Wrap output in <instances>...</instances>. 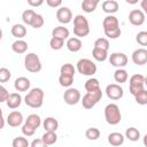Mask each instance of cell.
<instances>
[{
  "mask_svg": "<svg viewBox=\"0 0 147 147\" xmlns=\"http://www.w3.org/2000/svg\"><path fill=\"white\" fill-rule=\"evenodd\" d=\"M67 48L72 52V53H76L78 51H80L83 44H82V40L79 38H76V37H71V38H68L67 40V44H65Z\"/></svg>",
  "mask_w": 147,
  "mask_h": 147,
  "instance_id": "obj_18",
  "label": "cell"
},
{
  "mask_svg": "<svg viewBox=\"0 0 147 147\" xmlns=\"http://www.w3.org/2000/svg\"><path fill=\"white\" fill-rule=\"evenodd\" d=\"M93 48H99V49H103V51H108L109 49V41L106 38H98L94 41V47Z\"/></svg>",
  "mask_w": 147,
  "mask_h": 147,
  "instance_id": "obj_34",
  "label": "cell"
},
{
  "mask_svg": "<svg viewBox=\"0 0 147 147\" xmlns=\"http://www.w3.org/2000/svg\"><path fill=\"white\" fill-rule=\"evenodd\" d=\"M24 102L26 106L31 108H40L44 102V91L39 87L32 88L24 98Z\"/></svg>",
  "mask_w": 147,
  "mask_h": 147,
  "instance_id": "obj_1",
  "label": "cell"
},
{
  "mask_svg": "<svg viewBox=\"0 0 147 147\" xmlns=\"http://www.w3.org/2000/svg\"><path fill=\"white\" fill-rule=\"evenodd\" d=\"M24 67L29 72L37 74L41 70V62L36 53H28L24 57Z\"/></svg>",
  "mask_w": 147,
  "mask_h": 147,
  "instance_id": "obj_4",
  "label": "cell"
},
{
  "mask_svg": "<svg viewBox=\"0 0 147 147\" xmlns=\"http://www.w3.org/2000/svg\"><path fill=\"white\" fill-rule=\"evenodd\" d=\"M28 3L32 7H38V6H41L44 1L42 0H28Z\"/></svg>",
  "mask_w": 147,
  "mask_h": 147,
  "instance_id": "obj_48",
  "label": "cell"
},
{
  "mask_svg": "<svg viewBox=\"0 0 147 147\" xmlns=\"http://www.w3.org/2000/svg\"><path fill=\"white\" fill-rule=\"evenodd\" d=\"M106 94L110 100H119L124 94L123 87L118 84H109L106 87Z\"/></svg>",
  "mask_w": 147,
  "mask_h": 147,
  "instance_id": "obj_9",
  "label": "cell"
},
{
  "mask_svg": "<svg viewBox=\"0 0 147 147\" xmlns=\"http://www.w3.org/2000/svg\"><path fill=\"white\" fill-rule=\"evenodd\" d=\"M44 17H42V15H40V14H37L36 13V15H34V17H33V20H32V22H31V26L32 28H34V29H39V28H41L42 25H44Z\"/></svg>",
  "mask_w": 147,
  "mask_h": 147,
  "instance_id": "obj_38",
  "label": "cell"
},
{
  "mask_svg": "<svg viewBox=\"0 0 147 147\" xmlns=\"http://www.w3.org/2000/svg\"><path fill=\"white\" fill-rule=\"evenodd\" d=\"M134 99H136V102L139 103V105H147V91L146 90H142L141 92L137 93L134 95Z\"/></svg>",
  "mask_w": 147,
  "mask_h": 147,
  "instance_id": "obj_40",
  "label": "cell"
},
{
  "mask_svg": "<svg viewBox=\"0 0 147 147\" xmlns=\"http://www.w3.org/2000/svg\"><path fill=\"white\" fill-rule=\"evenodd\" d=\"M34 15H36V11H34V10H32V9H26V10H24L23 14H22V21L24 22V24L30 25L31 22H32V20H33V17H34Z\"/></svg>",
  "mask_w": 147,
  "mask_h": 147,
  "instance_id": "obj_33",
  "label": "cell"
},
{
  "mask_svg": "<svg viewBox=\"0 0 147 147\" xmlns=\"http://www.w3.org/2000/svg\"><path fill=\"white\" fill-rule=\"evenodd\" d=\"M46 3L52 8H56L62 5V1L61 0H46Z\"/></svg>",
  "mask_w": 147,
  "mask_h": 147,
  "instance_id": "obj_47",
  "label": "cell"
},
{
  "mask_svg": "<svg viewBox=\"0 0 147 147\" xmlns=\"http://www.w3.org/2000/svg\"><path fill=\"white\" fill-rule=\"evenodd\" d=\"M109 62L113 67L121 69L127 64V56L124 53H111L109 56Z\"/></svg>",
  "mask_w": 147,
  "mask_h": 147,
  "instance_id": "obj_10",
  "label": "cell"
},
{
  "mask_svg": "<svg viewBox=\"0 0 147 147\" xmlns=\"http://www.w3.org/2000/svg\"><path fill=\"white\" fill-rule=\"evenodd\" d=\"M56 18L62 24H68L72 20V13L68 7H60L56 10Z\"/></svg>",
  "mask_w": 147,
  "mask_h": 147,
  "instance_id": "obj_11",
  "label": "cell"
},
{
  "mask_svg": "<svg viewBox=\"0 0 147 147\" xmlns=\"http://www.w3.org/2000/svg\"><path fill=\"white\" fill-rule=\"evenodd\" d=\"M77 70L84 76H93L96 72V65L90 59H80L77 62Z\"/></svg>",
  "mask_w": 147,
  "mask_h": 147,
  "instance_id": "obj_7",
  "label": "cell"
},
{
  "mask_svg": "<svg viewBox=\"0 0 147 147\" xmlns=\"http://www.w3.org/2000/svg\"><path fill=\"white\" fill-rule=\"evenodd\" d=\"M30 85H31V83L26 77H18L15 79V83H14V87L18 92L28 91L30 88Z\"/></svg>",
  "mask_w": 147,
  "mask_h": 147,
  "instance_id": "obj_17",
  "label": "cell"
},
{
  "mask_svg": "<svg viewBox=\"0 0 147 147\" xmlns=\"http://www.w3.org/2000/svg\"><path fill=\"white\" fill-rule=\"evenodd\" d=\"M124 136L119 132H111L109 136H108V142L111 145V146H121L124 144Z\"/></svg>",
  "mask_w": 147,
  "mask_h": 147,
  "instance_id": "obj_21",
  "label": "cell"
},
{
  "mask_svg": "<svg viewBox=\"0 0 147 147\" xmlns=\"http://www.w3.org/2000/svg\"><path fill=\"white\" fill-rule=\"evenodd\" d=\"M5 126V119H3V115H2V109L0 108V130L3 129Z\"/></svg>",
  "mask_w": 147,
  "mask_h": 147,
  "instance_id": "obj_49",
  "label": "cell"
},
{
  "mask_svg": "<svg viewBox=\"0 0 147 147\" xmlns=\"http://www.w3.org/2000/svg\"><path fill=\"white\" fill-rule=\"evenodd\" d=\"M92 55H93L94 60H96L99 62H103V61H106L108 59V51H103V49H99V48H93Z\"/></svg>",
  "mask_w": 147,
  "mask_h": 147,
  "instance_id": "obj_30",
  "label": "cell"
},
{
  "mask_svg": "<svg viewBox=\"0 0 147 147\" xmlns=\"http://www.w3.org/2000/svg\"><path fill=\"white\" fill-rule=\"evenodd\" d=\"M100 88V83L96 78H90L86 80L85 83V90L87 92H93V91H96Z\"/></svg>",
  "mask_w": 147,
  "mask_h": 147,
  "instance_id": "obj_31",
  "label": "cell"
},
{
  "mask_svg": "<svg viewBox=\"0 0 147 147\" xmlns=\"http://www.w3.org/2000/svg\"><path fill=\"white\" fill-rule=\"evenodd\" d=\"M136 40L139 45L141 46H146L147 45V32L146 31H140L137 37H136Z\"/></svg>",
  "mask_w": 147,
  "mask_h": 147,
  "instance_id": "obj_42",
  "label": "cell"
},
{
  "mask_svg": "<svg viewBox=\"0 0 147 147\" xmlns=\"http://www.w3.org/2000/svg\"><path fill=\"white\" fill-rule=\"evenodd\" d=\"M118 2L115 0H106L102 2V10L109 15L116 13L118 10Z\"/></svg>",
  "mask_w": 147,
  "mask_h": 147,
  "instance_id": "obj_19",
  "label": "cell"
},
{
  "mask_svg": "<svg viewBox=\"0 0 147 147\" xmlns=\"http://www.w3.org/2000/svg\"><path fill=\"white\" fill-rule=\"evenodd\" d=\"M22 132H23V134H24V136H26V137H31V136H33V134H34L36 130H34L32 126H30L29 124L24 123V124H23V126H22Z\"/></svg>",
  "mask_w": 147,
  "mask_h": 147,
  "instance_id": "obj_43",
  "label": "cell"
},
{
  "mask_svg": "<svg viewBox=\"0 0 147 147\" xmlns=\"http://www.w3.org/2000/svg\"><path fill=\"white\" fill-rule=\"evenodd\" d=\"M105 118L106 122L110 125H116L122 119V114L116 103H109L105 108Z\"/></svg>",
  "mask_w": 147,
  "mask_h": 147,
  "instance_id": "obj_2",
  "label": "cell"
},
{
  "mask_svg": "<svg viewBox=\"0 0 147 147\" xmlns=\"http://www.w3.org/2000/svg\"><path fill=\"white\" fill-rule=\"evenodd\" d=\"M69 33H70V32H69V30H68L67 28L60 25V26H56V28L53 29V31H52V37H53V38H59V39L65 40V39L69 38Z\"/></svg>",
  "mask_w": 147,
  "mask_h": 147,
  "instance_id": "obj_20",
  "label": "cell"
},
{
  "mask_svg": "<svg viewBox=\"0 0 147 147\" xmlns=\"http://www.w3.org/2000/svg\"><path fill=\"white\" fill-rule=\"evenodd\" d=\"M13 147H29V141L24 137H16L11 142Z\"/></svg>",
  "mask_w": 147,
  "mask_h": 147,
  "instance_id": "obj_37",
  "label": "cell"
},
{
  "mask_svg": "<svg viewBox=\"0 0 147 147\" xmlns=\"http://www.w3.org/2000/svg\"><path fill=\"white\" fill-rule=\"evenodd\" d=\"M125 138L130 141H138L140 139V132L136 127H127L125 131Z\"/></svg>",
  "mask_w": 147,
  "mask_h": 147,
  "instance_id": "obj_29",
  "label": "cell"
},
{
  "mask_svg": "<svg viewBox=\"0 0 147 147\" xmlns=\"http://www.w3.org/2000/svg\"><path fill=\"white\" fill-rule=\"evenodd\" d=\"M8 95H9V92L7 91V88L0 85V102H6Z\"/></svg>",
  "mask_w": 147,
  "mask_h": 147,
  "instance_id": "obj_45",
  "label": "cell"
},
{
  "mask_svg": "<svg viewBox=\"0 0 147 147\" xmlns=\"http://www.w3.org/2000/svg\"><path fill=\"white\" fill-rule=\"evenodd\" d=\"M145 83H146V78L145 76L140 75V74H136L133 76H131L130 82H129V90L130 93L134 96L137 93L141 92L142 90H145Z\"/></svg>",
  "mask_w": 147,
  "mask_h": 147,
  "instance_id": "obj_5",
  "label": "cell"
},
{
  "mask_svg": "<svg viewBox=\"0 0 147 147\" xmlns=\"http://www.w3.org/2000/svg\"><path fill=\"white\" fill-rule=\"evenodd\" d=\"M129 78V75H127V71L123 68L121 69H116V71L114 72V79L116 83H125Z\"/></svg>",
  "mask_w": 147,
  "mask_h": 147,
  "instance_id": "obj_26",
  "label": "cell"
},
{
  "mask_svg": "<svg viewBox=\"0 0 147 147\" xmlns=\"http://www.w3.org/2000/svg\"><path fill=\"white\" fill-rule=\"evenodd\" d=\"M49 46H51L52 49L59 51V49H61V48L64 46V40L59 39V38H53V37H52V39H51V41H49Z\"/></svg>",
  "mask_w": 147,
  "mask_h": 147,
  "instance_id": "obj_39",
  "label": "cell"
},
{
  "mask_svg": "<svg viewBox=\"0 0 147 147\" xmlns=\"http://www.w3.org/2000/svg\"><path fill=\"white\" fill-rule=\"evenodd\" d=\"M59 83H60V85L61 86H63V87H70L71 86V84L74 83V77H71V76H64V75H60V77H59Z\"/></svg>",
  "mask_w": 147,
  "mask_h": 147,
  "instance_id": "obj_36",
  "label": "cell"
},
{
  "mask_svg": "<svg viewBox=\"0 0 147 147\" xmlns=\"http://www.w3.org/2000/svg\"><path fill=\"white\" fill-rule=\"evenodd\" d=\"M63 100L67 105L74 106L80 101V92L77 88L69 87V88H67V91L63 94Z\"/></svg>",
  "mask_w": 147,
  "mask_h": 147,
  "instance_id": "obj_8",
  "label": "cell"
},
{
  "mask_svg": "<svg viewBox=\"0 0 147 147\" xmlns=\"http://www.w3.org/2000/svg\"><path fill=\"white\" fill-rule=\"evenodd\" d=\"M105 32V34H106V37H108V38H110V39H116V38H118L119 36H121V33H122V31H121V29L118 28V29H116V30H111V31H103Z\"/></svg>",
  "mask_w": 147,
  "mask_h": 147,
  "instance_id": "obj_44",
  "label": "cell"
},
{
  "mask_svg": "<svg viewBox=\"0 0 147 147\" xmlns=\"http://www.w3.org/2000/svg\"><path fill=\"white\" fill-rule=\"evenodd\" d=\"M25 123L29 124L30 126H32L34 130H37L40 124H41V119H40V116L37 115V114H31L28 116V118L25 119Z\"/></svg>",
  "mask_w": 147,
  "mask_h": 147,
  "instance_id": "obj_27",
  "label": "cell"
},
{
  "mask_svg": "<svg viewBox=\"0 0 147 147\" xmlns=\"http://www.w3.org/2000/svg\"><path fill=\"white\" fill-rule=\"evenodd\" d=\"M11 74L7 68H0V83H6L10 79Z\"/></svg>",
  "mask_w": 147,
  "mask_h": 147,
  "instance_id": "obj_41",
  "label": "cell"
},
{
  "mask_svg": "<svg viewBox=\"0 0 147 147\" xmlns=\"http://www.w3.org/2000/svg\"><path fill=\"white\" fill-rule=\"evenodd\" d=\"M31 147H48L42 140L41 138L40 139H34L32 142H31Z\"/></svg>",
  "mask_w": 147,
  "mask_h": 147,
  "instance_id": "obj_46",
  "label": "cell"
},
{
  "mask_svg": "<svg viewBox=\"0 0 147 147\" xmlns=\"http://www.w3.org/2000/svg\"><path fill=\"white\" fill-rule=\"evenodd\" d=\"M102 98V91L101 88L93 91V92H87L83 99H82V105L85 109H92Z\"/></svg>",
  "mask_w": 147,
  "mask_h": 147,
  "instance_id": "obj_6",
  "label": "cell"
},
{
  "mask_svg": "<svg viewBox=\"0 0 147 147\" xmlns=\"http://www.w3.org/2000/svg\"><path fill=\"white\" fill-rule=\"evenodd\" d=\"M129 22L132 25H136V26L142 25L145 23V14H144V11L140 10V9L131 10L130 14H129Z\"/></svg>",
  "mask_w": 147,
  "mask_h": 147,
  "instance_id": "obj_12",
  "label": "cell"
},
{
  "mask_svg": "<svg viewBox=\"0 0 147 147\" xmlns=\"http://www.w3.org/2000/svg\"><path fill=\"white\" fill-rule=\"evenodd\" d=\"M132 61L137 65H144L147 63V49L138 48L132 53Z\"/></svg>",
  "mask_w": 147,
  "mask_h": 147,
  "instance_id": "obj_13",
  "label": "cell"
},
{
  "mask_svg": "<svg viewBox=\"0 0 147 147\" xmlns=\"http://www.w3.org/2000/svg\"><path fill=\"white\" fill-rule=\"evenodd\" d=\"M44 129L45 131H51V132H56L57 127H59V122L57 119H55L54 117H46L44 119Z\"/></svg>",
  "mask_w": 147,
  "mask_h": 147,
  "instance_id": "obj_22",
  "label": "cell"
},
{
  "mask_svg": "<svg viewBox=\"0 0 147 147\" xmlns=\"http://www.w3.org/2000/svg\"><path fill=\"white\" fill-rule=\"evenodd\" d=\"M1 38H2V30L0 29V40H1Z\"/></svg>",
  "mask_w": 147,
  "mask_h": 147,
  "instance_id": "obj_50",
  "label": "cell"
},
{
  "mask_svg": "<svg viewBox=\"0 0 147 147\" xmlns=\"http://www.w3.org/2000/svg\"><path fill=\"white\" fill-rule=\"evenodd\" d=\"M75 72H76V69H75V67L71 63H65L60 69V75H64V76H71V77H74L75 76Z\"/></svg>",
  "mask_w": 147,
  "mask_h": 147,
  "instance_id": "obj_32",
  "label": "cell"
},
{
  "mask_svg": "<svg viewBox=\"0 0 147 147\" xmlns=\"http://www.w3.org/2000/svg\"><path fill=\"white\" fill-rule=\"evenodd\" d=\"M41 140L47 145V146H51V145H54L57 140V136L55 132H51V131H46L42 137H41Z\"/></svg>",
  "mask_w": 147,
  "mask_h": 147,
  "instance_id": "obj_28",
  "label": "cell"
},
{
  "mask_svg": "<svg viewBox=\"0 0 147 147\" xmlns=\"http://www.w3.org/2000/svg\"><path fill=\"white\" fill-rule=\"evenodd\" d=\"M11 49L17 54H24L28 51V42L22 39H17L11 44Z\"/></svg>",
  "mask_w": 147,
  "mask_h": 147,
  "instance_id": "obj_23",
  "label": "cell"
},
{
  "mask_svg": "<svg viewBox=\"0 0 147 147\" xmlns=\"http://www.w3.org/2000/svg\"><path fill=\"white\" fill-rule=\"evenodd\" d=\"M85 136L88 140H96L100 137V131L96 127H88L85 132Z\"/></svg>",
  "mask_w": 147,
  "mask_h": 147,
  "instance_id": "obj_35",
  "label": "cell"
},
{
  "mask_svg": "<svg viewBox=\"0 0 147 147\" xmlns=\"http://www.w3.org/2000/svg\"><path fill=\"white\" fill-rule=\"evenodd\" d=\"M11 34L17 39H22L26 34V28L23 24H14L11 28Z\"/></svg>",
  "mask_w": 147,
  "mask_h": 147,
  "instance_id": "obj_24",
  "label": "cell"
},
{
  "mask_svg": "<svg viewBox=\"0 0 147 147\" xmlns=\"http://www.w3.org/2000/svg\"><path fill=\"white\" fill-rule=\"evenodd\" d=\"M98 3H99V0H83L82 9L85 13H93L96 9Z\"/></svg>",
  "mask_w": 147,
  "mask_h": 147,
  "instance_id": "obj_25",
  "label": "cell"
},
{
  "mask_svg": "<svg viewBox=\"0 0 147 147\" xmlns=\"http://www.w3.org/2000/svg\"><path fill=\"white\" fill-rule=\"evenodd\" d=\"M74 33L77 37H85L90 33L88 21L83 15H76L74 17Z\"/></svg>",
  "mask_w": 147,
  "mask_h": 147,
  "instance_id": "obj_3",
  "label": "cell"
},
{
  "mask_svg": "<svg viewBox=\"0 0 147 147\" xmlns=\"http://www.w3.org/2000/svg\"><path fill=\"white\" fill-rule=\"evenodd\" d=\"M102 26H103V31H111V30H116L119 28V23L116 16L114 15H108L103 18L102 22Z\"/></svg>",
  "mask_w": 147,
  "mask_h": 147,
  "instance_id": "obj_14",
  "label": "cell"
},
{
  "mask_svg": "<svg viewBox=\"0 0 147 147\" xmlns=\"http://www.w3.org/2000/svg\"><path fill=\"white\" fill-rule=\"evenodd\" d=\"M7 107L10 109H16L21 106L22 103V96L18 93H10L6 100Z\"/></svg>",
  "mask_w": 147,
  "mask_h": 147,
  "instance_id": "obj_16",
  "label": "cell"
},
{
  "mask_svg": "<svg viewBox=\"0 0 147 147\" xmlns=\"http://www.w3.org/2000/svg\"><path fill=\"white\" fill-rule=\"evenodd\" d=\"M22 123H23V115H22V113L17 111V110H14V111L8 114V116H7V124L9 126L16 127V126H20Z\"/></svg>",
  "mask_w": 147,
  "mask_h": 147,
  "instance_id": "obj_15",
  "label": "cell"
}]
</instances>
